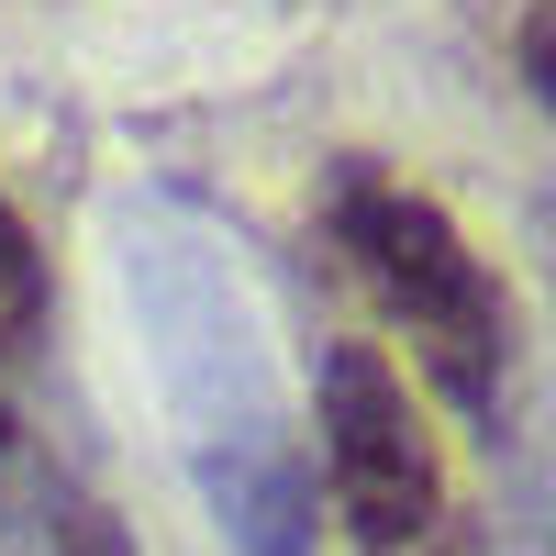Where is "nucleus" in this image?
<instances>
[{"mask_svg":"<svg viewBox=\"0 0 556 556\" xmlns=\"http://www.w3.org/2000/svg\"><path fill=\"white\" fill-rule=\"evenodd\" d=\"M312 434H323V490H334V523L356 556H456V501L434 468V434L379 345H323Z\"/></svg>","mask_w":556,"mask_h":556,"instance_id":"7ed1b4c3","label":"nucleus"},{"mask_svg":"<svg viewBox=\"0 0 556 556\" xmlns=\"http://www.w3.org/2000/svg\"><path fill=\"white\" fill-rule=\"evenodd\" d=\"M56 479H67V468H56V456H45V445H34V424H23V412L0 401V523H23L34 501L56 490Z\"/></svg>","mask_w":556,"mask_h":556,"instance_id":"423d86ee","label":"nucleus"},{"mask_svg":"<svg viewBox=\"0 0 556 556\" xmlns=\"http://www.w3.org/2000/svg\"><path fill=\"white\" fill-rule=\"evenodd\" d=\"M534 235H545V278H556V212H534Z\"/></svg>","mask_w":556,"mask_h":556,"instance_id":"6e6552de","label":"nucleus"},{"mask_svg":"<svg viewBox=\"0 0 556 556\" xmlns=\"http://www.w3.org/2000/svg\"><path fill=\"white\" fill-rule=\"evenodd\" d=\"M0 556H134V534H123L78 479H56L23 523H0Z\"/></svg>","mask_w":556,"mask_h":556,"instance_id":"20e7f679","label":"nucleus"},{"mask_svg":"<svg viewBox=\"0 0 556 556\" xmlns=\"http://www.w3.org/2000/svg\"><path fill=\"white\" fill-rule=\"evenodd\" d=\"M523 78H534V101H556V0L523 12Z\"/></svg>","mask_w":556,"mask_h":556,"instance_id":"0eeeda50","label":"nucleus"},{"mask_svg":"<svg viewBox=\"0 0 556 556\" xmlns=\"http://www.w3.org/2000/svg\"><path fill=\"white\" fill-rule=\"evenodd\" d=\"M34 323H45V256H34V235H23V212L0 201V356L34 345Z\"/></svg>","mask_w":556,"mask_h":556,"instance_id":"39448f33","label":"nucleus"},{"mask_svg":"<svg viewBox=\"0 0 556 556\" xmlns=\"http://www.w3.org/2000/svg\"><path fill=\"white\" fill-rule=\"evenodd\" d=\"M323 235L356 267V290L379 301V323L412 345V367H424L468 424H501V390H513V290L456 235V212L401 190V178H379V167H334Z\"/></svg>","mask_w":556,"mask_h":556,"instance_id":"f03ea898","label":"nucleus"},{"mask_svg":"<svg viewBox=\"0 0 556 556\" xmlns=\"http://www.w3.org/2000/svg\"><path fill=\"white\" fill-rule=\"evenodd\" d=\"M123 278H134L146 356H156V390L178 412V456H190L212 523L235 534V556H312V456L290 434L245 278L178 212H146L123 235Z\"/></svg>","mask_w":556,"mask_h":556,"instance_id":"f257e3e1","label":"nucleus"}]
</instances>
